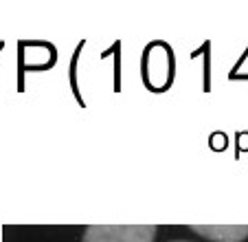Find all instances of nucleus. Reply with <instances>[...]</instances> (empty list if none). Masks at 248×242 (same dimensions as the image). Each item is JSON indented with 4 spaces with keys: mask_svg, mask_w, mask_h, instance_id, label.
Segmentation results:
<instances>
[{
    "mask_svg": "<svg viewBox=\"0 0 248 242\" xmlns=\"http://www.w3.org/2000/svg\"><path fill=\"white\" fill-rule=\"evenodd\" d=\"M191 231L206 240L242 242L248 238V225H191Z\"/></svg>",
    "mask_w": 248,
    "mask_h": 242,
    "instance_id": "2",
    "label": "nucleus"
},
{
    "mask_svg": "<svg viewBox=\"0 0 248 242\" xmlns=\"http://www.w3.org/2000/svg\"><path fill=\"white\" fill-rule=\"evenodd\" d=\"M173 242H187V240H173Z\"/></svg>",
    "mask_w": 248,
    "mask_h": 242,
    "instance_id": "3",
    "label": "nucleus"
},
{
    "mask_svg": "<svg viewBox=\"0 0 248 242\" xmlns=\"http://www.w3.org/2000/svg\"><path fill=\"white\" fill-rule=\"evenodd\" d=\"M154 225H93L81 242H154Z\"/></svg>",
    "mask_w": 248,
    "mask_h": 242,
    "instance_id": "1",
    "label": "nucleus"
}]
</instances>
